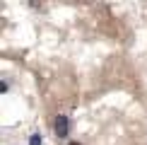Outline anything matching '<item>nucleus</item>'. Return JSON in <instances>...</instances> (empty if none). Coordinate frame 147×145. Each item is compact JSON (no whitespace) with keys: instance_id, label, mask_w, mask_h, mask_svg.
<instances>
[{"instance_id":"f257e3e1","label":"nucleus","mask_w":147,"mask_h":145,"mask_svg":"<svg viewBox=\"0 0 147 145\" xmlns=\"http://www.w3.org/2000/svg\"><path fill=\"white\" fill-rule=\"evenodd\" d=\"M68 131H70V119L65 116V114H60V116L56 119V136L58 138H65Z\"/></svg>"},{"instance_id":"f03ea898","label":"nucleus","mask_w":147,"mask_h":145,"mask_svg":"<svg viewBox=\"0 0 147 145\" xmlns=\"http://www.w3.org/2000/svg\"><path fill=\"white\" fill-rule=\"evenodd\" d=\"M29 145H41V136H39V133H32V138H29Z\"/></svg>"},{"instance_id":"7ed1b4c3","label":"nucleus","mask_w":147,"mask_h":145,"mask_svg":"<svg viewBox=\"0 0 147 145\" xmlns=\"http://www.w3.org/2000/svg\"><path fill=\"white\" fill-rule=\"evenodd\" d=\"M70 145H80V143H70Z\"/></svg>"}]
</instances>
